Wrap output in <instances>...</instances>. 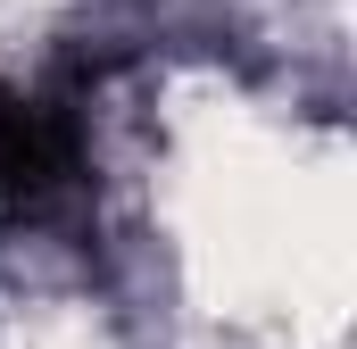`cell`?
I'll return each mask as SVG.
<instances>
[{
	"label": "cell",
	"mask_w": 357,
	"mask_h": 349,
	"mask_svg": "<svg viewBox=\"0 0 357 349\" xmlns=\"http://www.w3.org/2000/svg\"><path fill=\"white\" fill-rule=\"evenodd\" d=\"M59 133L42 125V108L33 100H17V91H0V191L8 200H33V191H50L59 183Z\"/></svg>",
	"instance_id": "6da1fadb"
}]
</instances>
